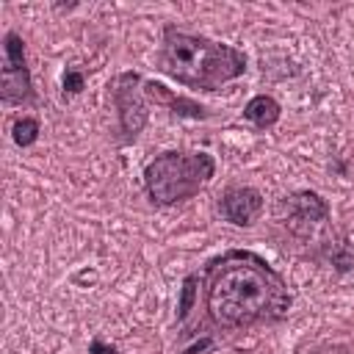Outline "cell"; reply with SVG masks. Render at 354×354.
<instances>
[{
  "label": "cell",
  "instance_id": "obj_1",
  "mask_svg": "<svg viewBox=\"0 0 354 354\" xmlns=\"http://www.w3.org/2000/svg\"><path fill=\"white\" fill-rule=\"evenodd\" d=\"M205 318L218 332L274 326L290 315L293 293L285 277L257 252L227 249L202 271Z\"/></svg>",
  "mask_w": 354,
  "mask_h": 354
},
{
  "label": "cell",
  "instance_id": "obj_2",
  "mask_svg": "<svg viewBox=\"0 0 354 354\" xmlns=\"http://www.w3.org/2000/svg\"><path fill=\"white\" fill-rule=\"evenodd\" d=\"M246 53L235 44L213 41L207 36L163 25L158 69L188 88L218 91L224 83L238 80L246 72Z\"/></svg>",
  "mask_w": 354,
  "mask_h": 354
},
{
  "label": "cell",
  "instance_id": "obj_3",
  "mask_svg": "<svg viewBox=\"0 0 354 354\" xmlns=\"http://www.w3.org/2000/svg\"><path fill=\"white\" fill-rule=\"evenodd\" d=\"M274 221L285 232V238L293 241V246H301L307 252V257L326 263L340 274L354 268L348 238L343 232H335L332 207L318 191L299 188L285 194L274 207Z\"/></svg>",
  "mask_w": 354,
  "mask_h": 354
},
{
  "label": "cell",
  "instance_id": "obj_4",
  "mask_svg": "<svg viewBox=\"0 0 354 354\" xmlns=\"http://www.w3.org/2000/svg\"><path fill=\"white\" fill-rule=\"evenodd\" d=\"M216 174V158L210 152L169 149L155 155L144 166V194L158 207H171L194 199Z\"/></svg>",
  "mask_w": 354,
  "mask_h": 354
},
{
  "label": "cell",
  "instance_id": "obj_5",
  "mask_svg": "<svg viewBox=\"0 0 354 354\" xmlns=\"http://www.w3.org/2000/svg\"><path fill=\"white\" fill-rule=\"evenodd\" d=\"M111 94H113V105H116V116H119L116 141L119 144H133L141 136V130L147 127V119H149L141 75L133 72V69L119 72L111 83Z\"/></svg>",
  "mask_w": 354,
  "mask_h": 354
},
{
  "label": "cell",
  "instance_id": "obj_6",
  "mask_svg": "<svg viewBox=\"0 0 354 354\" xmlns=\"http://www.w3.org/2000/svg\"><path fill=\"white\" fill-rule=\"evenodd\" d=\"M3 50H6V64H3V86H0V100L3 105H36V88H33V75L28 66L25 55V41L17 30H8L3 36Z\"/></svg>",
  "mask_w": 354,
  "mask_h": 354
},
{
  "label": "cell",
  "instance_id": "obj_7",
  "mask_svg": "<svg viewBox=\"0 0 354 354\" xmlns=\"http://www.w3.org/2000/svg\"><path fill=\"white\" fill-rule=\"evenodd\" d=\"M216 210L224 221H230L235 227H252L263 216L266 199L254 185H230L218 194Z\"/></svg>",
  "mask_w": 354,
  "mask_h": 354
},
{
  "label": "cell",
  "instance_id": "obj_8",
  "mask_svg": "<svg viewBox=\"0 0 354 354\" xmlns=\"http://www.w3.org/2000/svg\"><path fill=\"white\" fill-rule=\"evenodd\" d=\"M144 97H147L149 102L166 108L171 116H180V119H207V116H210L207 105H202V102H196V100H191V97L174 94V91H169V88H166L163 83H158V80H147V83H144Z\"/></svg>",
  "mask_w": 354,
  "mask_h": 354
},
{
  "label": "cell",
  "instance_id": "obj_9",
  "mask_svg": "<svg viewBox=\"0 0 354 354\" xmlns=\"http://www.w3.org/2000/svg\"><path fill=\"white\" fill-rule=\"evenodd\" d=\"M241 113H243V119L252 122L257 130H268V127H274V124L279 122L282 105H279L271 94H254V97L243 105Z\"/></svg>",
  "mask_w": 354,
  "mask_h": 354
},
{
  "label": "cell",
  "instance_id": "obj_10",
  "mask_svg": "<svg viewBox=\"0 0 354 354\" xmlns=\"http://www.w3.org/2000/svg\"><path fill=\"white\" fill-rule=\"evenodd\" d=\"M199 288H202V274L199 271H191L180 285V299H177V326L180 329L188 324L191 313L199 304Z\"/></svg>",
  "mask_w": 354,
  "mask_h": 354
},
{
  "label": "cell",
  "instance_id": "obj_11",
  "mask_svg": "<svg viewBox=\"0 0 354 354\" xmlns=\"http://www.w3.org/2000/svg\"><path fill=\"white\" fill-rule=\"evenodd\" d=\"M39 133H41V122L36 116H19L14 119L11 124V138L17 147H30L39 141Z\"/></svg>",
  "mask_w": 354,
  "mask_h": 354
},
{
  "label": "cell",
  "instance_id": "obj_12",
  "mask_svg": "<svg viewBox=\"0 0 354 354\" xmlns=\"http://www.w3.org/2000/svg\"><path fill=\"white\" fill-rule=\"evenodd\" d=\"M61 88H64V97H77L83 88H86V72L77 69V66H66L64 69V77H61Z\"/></svg>",
  "mask_w": 354,
  "mask_h": 354
},
{
  "label": "cell",
  "instance_id": "obj_13",
  "mask_svg": "<svg viewBox=\"0 0 354 354\" xmlns=\"http://www.w3.org/2000/svg\"><path fill=\"white\" fill-rule=\"evenodd\" d=\"M216 348V335L213 332H205V335H196L191 340H185L180 346V354H207Z\"/></svg>",
  "mask_w": 354,
  "mask_h": 354
},
{
  "label": "cell",
  "instance_id": "obj_14",
  "mask_svg": "<svg viewBox=\"0 0 354 354\" xmlns=\"http://www.w3.org/2000/svg\"><path fill=\"white\" fill-rule=\"evenodd\" d=\"M307 354H354V351H351V346H346V343H332V340H321V343L310 346V348H307Z\"/></svg>",
  "mask_w": 354,
  "mask_h": 354
},
{
  "label": "cell",
  "instance_id": "obj_15",
  "mask_svg": "<svg viewBox=\"0 0 354 354\" xmlns=\"http://www.w3.org/2000/svg\"><path fill=\"white\" fill-rule=\"evenodd\" d=\"M88 354H119L113 343H105L102 337H91L88 340Z\"/></svg>",
  "mask_w": 354,
  "mask_h": 354
}]
</instances>
